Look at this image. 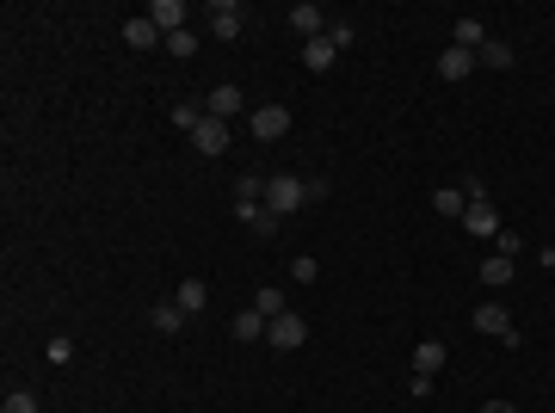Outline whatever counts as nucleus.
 Here are the masks:
<instances>
[{
	"mask_svg": "<svg viewBox=\"0 0 555 413\" xmlns=\"http://www.w3.org/2000/svg\"><path fill=\"white\" fill-rule=\"evenodd\" d=\"M463 229H469V235H488V241H494V235H500V210H494V198L469 204V210H463Z\"/></svg>",
	"mask_w": 555,
	"mask_h": 413,
	"instance_id": "nucleus-8",
	"label": "nucleus"
},
{
	"mask_svg": "<svg viewBox=\"0 0 555 413\" xmlns=\"http://www.w3.org/2000/svg\"><path fill=\"white\" fill-rule=\"evenodd\" d=\"M352 37H358V31H352V25H327V43H333V50H346V43H352Z\"/></svg>",
	"mask_w": 555,
	"mask_h": 413,
	"instance_id": "nucleus-31",
	"label": "nucleus"
},
{
	"mask_svg": "<svg viewBox=\"0 0 555 413\" xmlns=\"http://www.w3.org/2000/svg\"><path fill=\"white\" fill-rule=\"evenodd\" d=\"M266 339H272L278 352H296V346H302V339H309V321H302V315H290V308H284V315H272V327H266Z\"/></svg>",
	"mask_w": 555,
	"mask_h": 413,
	"instance_id": "nucleus-4",
	"label": "nucleus"
},
{
	"mask_svg": "<svg viewBox=\"0 0 555 413\" xmlns=\"http://www.w3.org/2000/svg\"><path fill=\"white\" fill-rule=\"evenodd\" d=\"M290 277H296V284H315V277H321V266L302 253V260H290Z\"/></svg>",
	"mask_w": 555,
	"mask_h": 413,
	"instance_id": "nucleus-29",
	"label": "nucleus"
},
{
	"mask_svg": "<svg viewBox=\"0 0 555 413\" xmlns=\"http://www.w3.org/2000/svg\"><path fill=\"white\" fill-rule=\"evenodd\" d=\"M494 241H500V260H519V253H525V235H519V229H500Z\"/></svg>",
	"mask_w": 555,
	"mask_h": 413,
	"instance_id": "nucleus-28",
	"label": "nucleus"
},
{
	"mask_svg": "<svg viewBox=\"0 0 555 413\" xmlns=\"http://www.w3.org/2000/svg\"><path fill=\"white\" fill-rule=\"evenodd\" d=\"M284 19H290V31H296L302 43H309V37H327V12H321L315 0H302V6H290Z\"/></svg>",
	"mask_w": 555,
	"mask_h": 413,
	"instance_id": "nucleus-7",
	"label": "nucleus"
},
{
	"mask_svg": "<svg viewBox=\"0 0 555 413\" xmlns=\"http://www.w3.org/2000/svg\"><path fill=\"white\" fill-rule=\"evenodd\" d=\"M481 413H519V408H512V401H488Z\"/></svg>",
	"mask_w": 555,
	"mask_h": 413,
	"instance_id": "nucleus-32",
	"label": "nucleus"
},
{
	"mask_svg": "<svg viewBox=\"0 0 555 413\" xmlns=\"http://www.w3.org/2000/svg\"><path fill=\"white\" fill-rule=\"evenodd\" d=\"M543 266H550V277H555V253H550V260H543Z\"/></svg>",
	"mask_w": 555,
	"mask_h": 413,
	"instance_id": "nucleus-33",
	"label": "nucleus"
},
{
	"mask_svg": "<svg viewBox=\"0 0 555 413\" xmlns=\"http://www.w3.org/2000/svg\"><path fill=\"white\" fill-rule=\"evenodd\" d=\"M204 112L229 124V118H241V112H247V93H241L235 81H223V87H210V99H204Z\"/></svg>",
	"mask_w": 555,
	"mask_h": 413,
	"instance_id": "nucleus-6",
	"label": "nucleus"
},
{
	"mask_svg": "<svg viewBox=\"0 0 555 413\" xmlns=\"http://www.w3.org/2000/svg\"><path fill=\"white\" fill-rule=\"evenodd\" d=\"M333 62H340V50H333L327 37H309V43H302V68H309V74H327Z\"/></svg>",
	"mask_w": 555,
	"mask_h": 413,
	"instance_id": "nucleus-14",
	"label": "nucleus"
},
{
	"mask_svg": "<svg viewBox=\"0 0 555 413\" xmlns=\"http://www.w3.org/2000/svg\"><path fill=\"white\" fill-rule=\"evenodd\" d=\"M148 321H154V333H179V327H185V308H179V302H154Z\"/></svg>",
	"mask_w": 555,
	"mask_h": 413,
	"instance_id": "nucleus-22",
	"label": "nucleus"
},
{
	"mask_svg": "<svg viewBox=\"0 0 555 413\" xmlns=\"http://www.w3.org/2000/svg\"><path fill=\"white\" fill-rule=\"evenodd\" d=\"M512 272H519V266H512V260H500V253H494V260H481V284H488V290H506V284H512Z\"/></svg>",
	"mask_w": 555,
	"mask_h": 413,
	"instance_id": "nucleus-19",
	"label": "nucleus"
},
{
	"mask_svg": "<svg viewBox=\"0 0 555 413\" xmlns=\"http://www.w3.org/2000/svg\"><path fill=\"white\" fill-rule=\"evenodd\" d=\"M0 413H37V395L31 389H6V408Z\"/></svg>",
	"mask_w": 555,
	"mask_h": 413,
	"instance_id": "nucleus-27",
	"label": "nucleus"
},
{
	"mask_svg": "<svg viewBox=\"0 0 555 413\" xmlns=\"http://www.w3.org/2000/svg\"><path fill=\"white\" fill-rule=\"evenodd\" d=\"M469 321H475V327H481L488 339H506V346H519V327L506 321V302H494V296H488V302H481V308H475Z\"/></svg>",
	"mask_w": 555,
	"mask_h": 413,
	"instance_id": "nucleus-2",
	"label": "nucleus"
},
{
	"mask_svg": "<svg viewBox=\"0 0 555 413\" xmlns=\"http://www.w3.org/2000/svg\"><path fill=\"white\" fill-rule=\"evenodd\" d=\"M173 302H179V308H185V315H204V302H210V284H204V277H185V284H179V296H173Z\"/></svg>",
	"mask_w": 555,
	"mask_h": 413,
	"instance_id": "nucleus-17",
	"label": "nucleus"
},
{
	"mask_svg": "<svg viewBox=\"0 0 555 413\" xmlns=\"http://www.w3.org/2000/svg\"><path fill=\"white\" fill-rule=\"evenodd\" d=\"M43 358H50V364H74V339H68V333H56V339L43 346Z\"/></svg>",
	"mask_w": 555,
	"mask_h": 413,
	"instance_id": "nucleus-26",
	"label": "nucleus"
},
{
	"mask_svg": "<svg viewBox=\"0 0 555 413\" xmlns=\"http://www.w3.org/2000/svg\"><path fill=\"white\" fill-rule=\"evenodd\" d=\"M266 327H272V321H266V315H260V308H254V302H247V308H241V315H235V321H229V333H235V339H241V346H247V339H260V333H266Z\"/></svg>",
	"mask_w": 555,
	"mask_h": 413,
	"instance_id": "nucleus-15",
	"label": "nucleus"
},
{
	"mask_svg": "<svg viewBox=\"0 0 555 413\" xmlns=\"http://www.w3.org/2000/svg\"><path fill=\"white\" fill-rule=\"evenodd\" d=\"M247 130H254L260 142L290 136V105H260V112H247Z\"/></svg>",
	"mask_w": 555,
	"mask_h": 413,
	"instance_id": "nucleus-3",
	"label": "nucleus"
},
{
	"mask_svg": "<svg viewBox=\"0 0 555 413\" xmlns=\"http://www.w3.org/2000/svg\"><path fill=\"white\" fill-rule=\"evenodd\" d=\"M160 37H167V31H160L148 12H142V19H124V43H130V50H154Z\"/></svg>",
	"mask_w": 555,
	"mask_h": 413,
	"instance_id": "nucleus-13",
	"label": "nucleus"
},
{
	"mask_svg": "<svg viewBox=\"0 0 555 413\" xmlns=\"http://www.w3.org/2000/svg\"><path fill=\"white\" fill-rule=\"evenodd\" d=\"M254 308H260L266 321H272V315H284V290H278V284H260V296H254Z\"/></svg>",
	"mask_w": 555,
	"mask_h": 413,
	"instance_id": "nucleus-24",
	"label": "nucleus"
},
{
	"mask_svg": "<svg viewBox=\"0 0 555 413\" xmlns=\"http://www.w3.org/2000/svg\"><path fill=\"white\" fill-rule=\"evenodd\" d=\"M475 62H481V68H512V43H500V37H488V43L475 50Z\"/></svg>",
	"mask_w": 555,
	"mask_h": 413,
	"instance_id": "nucleus-21",
	"label": "nucleus"
},
{
	"mask_svg": "<svg viewBox=\"0 0 555 413\" xmlns=\"http://www.w3.org/2000/svg\"><path fill=\"white\" fill-rule=\"evenodd\" d=\"M444 370V346L438 339H419L414 346V377H438Z\"/></svg>",
	"mask_w": 555,
	"mask_h": 413,
	"instance_id": "nucleus-16",
	"label": "nucleus"
},
{
	"mask_svg": "<svg viewBox=\"0 0 555 413\" xmlns=\"http://www.w3.org/2000/svg\"><path fill=\"white\" fill-rule=\"evenodd\" d=\"M235 216H241V229H247V235H260V241H266V235H278V222H284V216H272L266 204H235Z\"/></svg>",
	"mask_w": 555,
	"mask_h": 413,
	"instance_id": "nucleus-9",
	"label": "nucleus"
},
{
	"mask_svg": "<svg viewBox=\"0 0 555 413\" xmlns=\"http://www.w3.org/2000/svg\"><path fill=\"white\" fill-rule=\"evenodd\" d=\"M192 148H198V154H223V148H229V124H223V118H204V124L192 130Z\"/></svg>",
	"mask_w": 555,
	"mask_h": 413,
	"instance_id": "nucleus-10",
	"label": "nucleus"
},
{
	"mask_svg": "<svg viewBox=\"0 0 555 413\" xmlns=\"http://www.w3.org/2000/svg\"><path fill=\"white\" fill-rule=\"evenodd\" d=\"M241 25H247L241 0H210V37H241Z\"/></svg>",
	"mask_w": 555,
	"mask_h": 413,
	"instance_id": "nucleus-5",
	"label": "nucleus"
},
{
	"mask_svg": "<svg viewBox=\"0 0 555 413\" xmlns=\"http://www.w3.org/2000/svg\"><path fill=\"white\" fill-rule=\"evenodd\" d=\"M475 68H481V62H475V50H457V43L438 56V74H444V81H469Z\"/></svg>",
	"mask_w": 555,
	"mask_h": 413,
	"instance_id": "nucleus-12",
	"label": "nucleus"
},
{
	"mask_svg": "<svg viewBox=\"0 0 555 413\" xmlns=\"http://www.w3.org/2000/svg\"><path fill=\"white\" fill-rule=\"evenodd\" d=\"M450 43H457V50H481V43H488V25H481V19H457V37H450Z\"/></svg>",
	"mask_w": 555,
	"mask_h": 413,
	"instance_id": "nucleus-20",
	"label": "nucleus"
},
{
	"mask_svg": "<svg viewBox=\"0 0 555 413\" xmlns=\"http://www.w3.org/2000/svg\"><path fill=\"white\" fill-rule=\"evenodd\" d=\"M432 210H438V216H463V210H469L463 185H438V191H432Z\"/></svg>",
	"mask_w": 555,
	"mask_h": 413,
	"instance_id": "nucleus-18",
	"label": "nucleus"
},
{
	"mask_svg": "<svg viewBox=\"0 0 555 413\" xmlns=\"http://www.w3.org/2000/svg\"><path fill=\"white\" fill-rule=\"evenodd\" d=\"M204 118H210V112H204V105H192V99H185V105H173V130H185V136H192Z\"/></svg>",
	"mask_w": 555,
	"mask_h": 413,
	"instance_id": "nucleus-23",
	"label": "nucleus"
},
{
	"mask_svg": "<svg viewBox=\"0 0 555 413\" xmlns=\"http://www.w3.org/2000/svg\"><path fill=\"white\" fill-rule=\"evenodd\" d=\"M148 19H154V25H160V31L173 37V31H185L192 6H185V0H154V6H148Z\"/></svg>",
	"mask_w": 555,
	"mask_h": 413,
	"instance_id": "nucleus-11",
	"label": "nucleus"
},
{
	"mask_svg": "<svg viewBox=\"0 0 555 413\" xmlns=\"http://www.w3.org/2000/svg\"><path fill=\"white\" fill-rule=\"evenodd\" d=\"M309 204V179H296V173H272L266 179V210L272 216H296Z\"/></svg>",
	"mask_w": 555,
	"mask_h": 413,
	"instance_id": "nucleus-1",
	"label": "nucleus"
},
{
	"mask_svg": "<svg viewBox=\"0 0 555 413\" xmlns=\"http://www.w3.org/2000/svg\"><path fill=\"white\" fill-rule=\"evenodd\" d=\"M167 50H173L179 62H192V56H198V31H192V25H185V31H173V37H167Z\"/></svg>",
	"mask_w": 555,
	"mask_h": 413,
	"instance_id": "nucleus-25",
	"label": "nucleus"
},
{
	"mask_svg": "<svg viewBox=\"0 0 555 413\" xmlns=\"http://www.w3.org/2000/svg\"><path fill=\"white\" fill-rule=\"evenodd\" d=\"M463 198H469V204H481V198H488V179H481V173H469V179H463Z\"/></svg>",
	"mask_w": 555,
	"mask_h": 413,
	"instance_id": "nucleus-30",
	"label": "nucleus"
}]
</instances>
